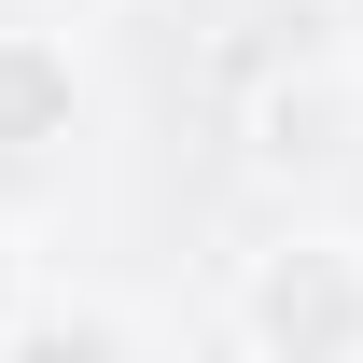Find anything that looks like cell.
<instances>
[{
  "instance_id": "obj_1",
  "label": "cell",
  "mask_w": 363,
  "mask_h": 363,
  "mask_svg": "<svg viewBox=\"0 0 363 363\" xmlns=\"http://www.w3.org/2000/svg\"><path fill=\"white\" fill-rule=\"evenodd\" d=\"M224 335L266 363H363V238L350 224H294L266 238L224 294Z\"/></svg>"
},
{
  "instance_id": "obj_2",
  "label": "cell",
  "mask_w": 363,
  "mask_h": 363,
  "mask_svg": "<svg viewBox=\"0 0 363 363\" xmlns=\"http://www.w3.org/2000/svg\"><path fill=\"white\" fill-rule=\"evenodd\" d=\"M350 154H363V70L350 56L252 70V98H238V168L252 182H335Z\"/></svg>"
},
{
  "instance_id": "obj_3",
  "label": "cell",
  "mask_w": 363,
  "mask_h": 363,
  "mask_svg": "<svg viewBox=\"0 0 363 363\" xmlns=\"http://www.w3.org/2000/svg\"><path fill=\"white\" fill-rule=\"evenodd\" d=\"M28 308H43V238L0 210V350H28Z\"/></svg>"
},
{
  "instance_id": "obj_4",
  "label": "cell",
  "mask_w": 363,
  "mask_h": 363,
  "mask_svg": "<svg viewBox=\"0 0 363 363\" xmlns=\"http://www.w3.org/2000/svg\"><path fill=\"white\" fill-rule=\"evenodd\" d=\"M335 56H350V70H363V0H335Z\"/></svg>"
}]
</instances>
